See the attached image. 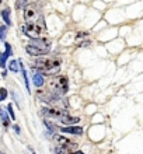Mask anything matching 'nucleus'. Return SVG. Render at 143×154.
I'll return each instance as SVG.
<instances>
[{
    "label": "nucleus",
    "mask_w": 143,
    "mask_h": 154,
    "mask_svg": "<svg viewBox=\"0 0 143 154\" xmlns=\"http://www.w3.org/2000/svg\"><path fill=\"white\" fill-rule=\"evenodd\" d=\"M61 65L62 60L59 57H44V59H39L35 62L37 70L45 76H53V74L59 73Z\"/></svg>",
    "instance_id": "f257e3e1"
},
{
    "label": "nucleus",
    "mask_w": 143,
    "mask_h": 154,
    "mask_svg": "<svg viewBox=\"0 0 143 154\" xmlns=\"http://www.w3.org/2000/svg\"><path fill=\"white\" fill-rule=\"evenodd\" d=\"M25 51L31 56H41L46 55L51 51V42L48 39H42V38H35L25 46Z\"/></svg>",
    "instance_id": "f03ea898"
},
{
    "label": "nucleus",
    "mask_w": 143,
    "mask_h": 154,
    "mask_svg": "<svg viewBox=\"0 0 143 154\" xmlns=\"http://www.w3.org/2000/svg\"><path fill=\"white\" fill-rule=\"evenodd\" d=\"M23 32L27 35L28 38H41L42 34L45 32V24H44V21H30V23H25L24 27H23Z\"/></svg>",
    "instance_id": "7ed1b4c3"
},
{
    "label": "nucleus",
    "mask_w": 143,
    "mask_h": 154,
    "mask_svg": "<svg viewBox=\"0 0 143 154\" xmlns=\"http://www.w3.org/2000/svg\"><path fill=\"white\" fill-rule=\"evenodd\" d=\"M49 87H51V91L53 94H58V95H65L69 90V81H67V77L65 76H58L53 77L52 80L49 81Z\"/></svg>",
    "instance_id": "20e7f679"
},
{
    "label": "nucleus",
    "mask_w": 143,
    "mask_h": 154,
    "mask_svg": "<svg viewBox=\"0 0 143 154\" xmlns=\"http://www.w3.org/2000/svg\"><path fill=\"white\" fill-rule=\"evenodd\" d=\"M39 97L44 98L46 104H49V105L53 106V108H62V109H63V108L67 106V101L63 98V95L53 94L52 91H51V94H44V95L39 93Z\"/></svg>",
    "instance_id": "39448f33"
},
{
    "label": "nucleus",
    "mask_w": 143,
    "mask_h": 154,
    "mask_svg": "<svg viewBox=\"0 0 143 154\" xmlns=\"http://www.w3.org/2000/svg\"><path fill=\"white\" fill-rule=\"evenodd\" d=\"M41 112H42V115L53 118V119H58V121H59L62 116H65V115L67 114L65 109H62V108H53V106H51V108H44Z\"/></svg>",
    "instance_id": "423d86ee"
},
{
    "label": "nucleus",
    "mask_w": 143,
    "mask_h": 154,
    "mask_svg": "<svg viewBox=\"0 0 143 154\" xmlns=\"http://www.w3.org/2000/svg\"><path fill=\"white\" fill-rule=\"evenodd\" d=\"M77 150V144L73 142H67V143H61L58 144L56 149H55V153L56 154H69L73 153V151Z\"/></svg>",
    "instance_id": "0eeeda50"
},
{
    "label": "nucleus",
    "mask_w": 143,
    "mask_h": 154,
    "mask_svg": "<svg viewBox=\"0 0 143 154\" xmlns=\"http://www.w3.org/2000/svg\"><path fill=\"white\" fill-rule=\"evenodd\" d=\"M37 18H39V14H38V10L35 6H28V7H25L24 10V20L27 23L30 21H35Z\"/></svg>",
    "instance_id": "6e6552de"
},
{
    "label": "nucleus",
    "mask_w": 143,
    "mask_h": 154,
    "mask_svg": "<svg viewBox=\"0 0 143 154\" xmlns=\"http://www.w3.org/2000/svg\"><path fill=\"white\" fill-rule=\"evenodd\" d=\"M61 132H63V133H69V134H76V136L83 134V129L80 128V126H77V125H74V126H63V128H61Z\"/></svg>",
    "instance_id": "1a4fd4ad"
},
{
    "label": "nucleus",
    "mask_w": 143,
    "mask_h": 154,
    "mask_svg": "<svg viewBox=\"0 0 143 154\" xmlns=\"http://www.w3.org/2000/svg\"><path fill=\"white\" fill-rule=\"evenodd\" d=\"M59 122H61L62 125H67V126L77 125L79 122H80V118H77V116H69V115L66 114L65 116H62L61 119H59Z\"/></svg>",
    "instance_id": "9d476101"
},
{
    "label": "nucleus",
    "mask_w": 143,
    "mask_h": 154,
    "mask_svg": "<svg viewBox=\"0 0 143 154\" xmlns=\"http://www.w3.org/2000/svg\"><path fill=\"white\" fill-rule=\"evenodd\" d=\"M4 46H6V52H3L0 55V67H2V69H4L6 62H7V59L10 57V55H11V46H10V44H6Z\"/></svg>",
    "instance_id": "9b49d317"
},
{
    "label": "nucleus",
    "mask_w": 143,
    "mask_h": 154,
    "mask_svg": "<svg viewBox=\"0 0 143 154\" xmlns=\"http://www.w3.org/2000/svg\"><path fill=\"white\" fill-rule=\"evenodd\" d=\"M0 119H2V123H3L4 128H7L10 125V121H8V115L6 114V111L3 108H0Z\"/></svg>",
    "instance_id": "f8f14e48"
},
{
    "label": "nucleus",
    "mask_w": 143,
    "mask_h": 154,
    "mask_svg": "<svg viewBox=\"0 0 143 154\" xmlns=\"http://www.w3.org/2000/svg\"><path fill=\"white\" fill-rule=\"evenodd\" d=\"M34 84L37 85V87H41V85H44V74L42 73H37L35 76H34Z\"/></svg>",
    "instance_id": "ddd939ff"
},
{
    "label": "nucleus",
    "mask_w": 143,
    "mask_h": 154,
    "mask_svg": "<svg viewBox=\"0 0 143 154\" xmlns=\"http://www.w3.org/2000/svg\"><path fill=\"white\" fill-rule=\"evenodd\" d=\"M2 17H3L4 23L7 25H11V20H10V10L8 8H4L3 11H2Z\"/></svg>",
    "instance_id": "4468645a"
},
{
    "label": "nucleus",
    "mask_w": 143,
    "mask_h": 154,
    "mask_svg": "<svg viewBox=\"0 0 143 154\" xmlns=\"http://www.w3.org/2000/svg\"><path fill=\"white\" fill-rule=\"evenodd\" d=\"M8 67H10V70H11V72H17V70H18V62H17V60H11Z\"/></svg>",
    "instance_id": "2eb2a0df"
},
{
    "label": "nucleus",
    "mask_w": 143,
    "mask_h": 154,
    "mask_svg": "<svg viewBox=\"0 0 143 154\" xmlns=\"http://www.w3.org/2000/svg\"><path fill=\"white\" fill-rule=\"evenodd\" d=\"M28 0H17L16 2V8H23L24 6H27Z\"/></svg>",
    "instance_id": "dca6fc26"
},
{
    "label": "nucleus",
    "mask_w": 143,
    "mask_h": 154,
    "mask_svg": "<svg viewBox=\"0 0 143 154\" xmlns=\"http://www.w3.org/2000/svg\"><path fill=\"white\" fill-rule=\"evenodd\" d=\"M6 98H7V90L0 88V101H4Z\"/></svg>",
    "instance_id": "f3484780"
},
{
    "label": "nucleus",
    "mask_w": 143,
    "mask_h": 154,
    "mask_svg": "<svg viewBox=\"0 0 143 154\" xmlns=\"http://www.w3.org/2000/svg\"><path fill=\"white\" fill-rule=\"evenodd\" d=\"M23 69V66H21ZM23 74H24V80H25V87H27V91H30V83H28V77H27V72L23 69Z\"/></svg>",
    "instance_id": "a211bd4d"
},
{
    "label": "nucleus",
    "mask_w": 143,
    "mask_h": 154,
    "mask_svg": "<svg viewBox=\"0 0 143 154\" xmlns=\"http://www.w3.org/2000/svg\"><path fill=\"white\" fill-rule=\"evenodd\" d=\"M7 111H8V115H10V118L11 119H16V115H14V112H13V106H11V104L7 106Z\"/></svg>",
    "instance_id": "6ab92c4d"
},
{
    "label": "nucleus",
    "mask_w": 143,
    "mask_h": 154,
    "mask_svg": "<svg viewBox=\"0 0 143 154\" xmlns=\"http://www.w3.org/2000/svg\"><path fill=\"white\" fill-rule=\"evenodd\" d=\"M6 27H0V39H3L4 37H6Z\"/></svg>",
    "instance_id": "aec40b11"
},
{
    "label": "nucleus",
    "mask_w": 143,
    "mask_h": 154,
    "mask_svg": "<svg viewBox=\"0 0 143 154\" xmlns=\"http://www.w3.org/2000/svg\"><path fill=\"white\" fill-rule=\"evenodd\" d=\"M14 130H16L17 133H20V129H18V126H17V125H14Z\"/></svg>",
    "instance_id": "412c9836"
},
{
    "label": "nucleus",
    "mask_w": 143,
    "mask_h": 154,
    "mask_svg": "<svg viewBox=\"0 0 143 154\" xmlns=\"http://www.w3.org/2000/svg\"><path fill=\"white\" fill-rule=\"evenodd\" d=\"M69 154H84V153H82V151H73V153H69Z\"/></svg>",
    "instance_id": "4be33fe9"
},
{
    "label": "nucleus",
    "mask_w": 143,
    "mask_h": 154,
    "mask_svg": "<svg viewBox=\"0 0 143 154\" xmlns=\"http://www.w3.org/2000/svg\"><path fill=\"white\" fill-rule=\"evenodd\" d=\"M0 4H2V0H0Z\"/></svg>",
    "instance_id": "5701e85b"
},
{
    "label": "nucleus",
    "mask_w": 143,
    "mask_h": 154,
    "mask_svg": "<svg viewBox=\"0 0 143 154\" xmlns=\"http://www.w3.org/2000/svg\"><path fill=\"white\" fill-rule=\"evenodd\" d=\"M0 154H4V153H0Z\"/></svg>",
    "instance_id": "b1692460"
},
{
    "label": "nucleus",
    "mask_w": 143,
    "mask_h": 154,
    "mask_svg": "<svg viewBox=\"0 0 143 154\" xmlns=\"http://www.w3.org/2000/svg\"><path fill=\"white\" fill-rule=\"evenodd\" d=\"M33 154H35V153H33Z\"/></svg>",
    "instance_id": "393cba45"
}]
</instances>
